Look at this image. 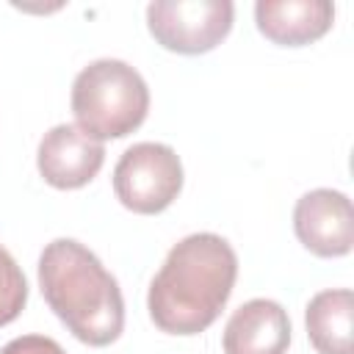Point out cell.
I'll list each match as a JSON object with an SVG mask.
<instances>
[{
	"label": "cell",
	"instance_id": "obj_6",
	"mask_svg": "<svg viewBox=\"0 0 354 354\" xmlns=\"http://www.w3.org/2000/svg\"><path fill=\"white\" fill-rule=\"evenodd\" d=\"M293 230L304 249L318 257H343L354 246L351 199L332 188L307 191L293 207Z\"/></svg>",
	"mask_w": 354,
	"mask_h": 354
},
{
	"label": "cell",
	"instance_id": "obj_4",
	"mask_svg": "<svg viewBox=\"0 0 354 354\" xmlns=\"http://www.w3.org/2000/svg\"><path fill=\"white\" fill-rule=\"evenodd\" d=\"M116 199L141 216L166 210L183 191V163L169 144L141 141L122 152L113 169Z\"/></svg>",
	"mask_w": 354,
	"mask_h": 354
},
{
	"label": "cell",
	"instance_id": "obj_3",
	"mask_svg": "<svg viewBox=\"0 0 354 354\" xmlns=\"http://www.w3.org/2000/svg\"><path fill=\"white\" fill-rule=\"evenodd\" d=\"M149 111V88L138 69L119 58L83 66L72 83V113L94 141L124 138L138 130Z\"/></svg>",
	"mask_w": 354,
	"mask_h": 354
},
{
	"label": "cell",
	"instance_id": "obj_8",
	"mask_svg": "<svg viewBox=\"0 0 354 354\" xmlns=\"http://www.w3.org/2000/svg\"><path fill=\"white\" fill-rule=\"evenodd\" d=\"M221 343L224 354H285L290 318L274 299H252L230 315Z\"/></svg>",
	"mask_w": 354,
	"mask_h": 354
},
{
	"label": "cell",
	"instance_id": "obj_5",
	"mask_svg": "<svg viewBox=\"0 0 354 354\" xmlns=\"http://www.w3.org/2000/svg\"><path fill=\"white\" fill-rule=\"evenodd\" d=\"M232 14L230 0H155L147 6V28L160 47L199 55L227 39Z\"/></svg>",
	"mask_w": 354,
	"mask_h": 354
},
{
	"label": "cell",
	"instance_id": "obj_10",
	"mask_svg": "<svg viewBox=\"0 0 354 354\" xmlns=\"http://www.w3.org/2000/svg\"><path fill=\"white\" fill-rule=\"evenodd\" d=\"M307 337L318 354H351L354 351V293L348 288L321 290L304 310Z\"/></svg>",
	"mask_w": 354,
	"mask_h": 354
},
{
	"label": "cell",
	"instance_id": "obj_11",
	"mask_svg": "<svg viewBox=\"0 0 354 354\" xmlns=\"http://www.w3.org/2000/svg\"><path fill=\"white\" fill-rule=\"evenodd\" d=\"M28 301V279L11 252L0 246V326L19 318Z\"/></svg>",
	"mask_w": 354,
	"mask_h": 354
},
{
	"label": "cell",
	"instance_id": "obj_1",
	"mask_svg": "<svg viewBox=\"0 0 354 354\" xmlns=\"http://www.w3.org/2000/svg\"><path fill=\"white\" fill-rule=\"evenodd\" d=\"M238 277L235 249L216 232H194L174 243L149 282L147 310L169 335H199L224 310Z\"/></svg>",
	"mask_w": 354,
	"mask_h": 354
},
{
	"label": "cell",
	"instance_id": "obj_12",
	"mask_svg": "<svg viewBox=\"0 0 354 354\" xmlns=\"http://www.w3.org/2000/svg\"><path fill=\"white\" fill-rule=\"evenodd\" d=\"M0 354H66L53 337H44V335H22V337H14L8 340Z\"/></svg>",
	"mask_w": 354,
	"mask_h": 354
},
{
	"label": "cell",
	"instance_id": "obj_7",
	"mask_svg": "<svg viewBox=\"0 0 354 354\" xmlns=\"http://www.w3.org/2000/svg\"><path fill=\"white\" fill-rule=\"evenodd\" d=\"M105 147L102 141H94L86 136L77 124H55L50 127L36 152L39 174L47 185L61 191H75L88 185L97 171L102 169Z\"/></svg>",
	"mask_w": 354,
	"mask_h": 354
},
{
	"label": "cell",
	"instance_id": "obj_9",
	"mask_svg": "<svg viewBox=\"0 0 354 354\" xmlns=\"http://www.w3.org/2000/svg\"><path fill=\"white\" fill-rule=\"evenodd\" d=\"M257 30L282 47H304L318 41L335 22L329 0H260L254 6Z\"/></svg>",
	"mask_w": 354,
	"mask_h": 354
},
{
	"label": "cell",
	"instance_id": "obj_2",
	"mask_svg": "<svg viewBox=\"0 0 354 354\" xmlns=\"http://www.w3.org/2000/svg\"><path fill=\"white\" fill-rule=\"evenodd\" d=\"M39 288L61 324L86 346H108L124 329V299L100 257L72 238H55L39 257Z\"/></svg>",
	"mask_w": 354,
	"mask_h": 354
}]
</instances>
